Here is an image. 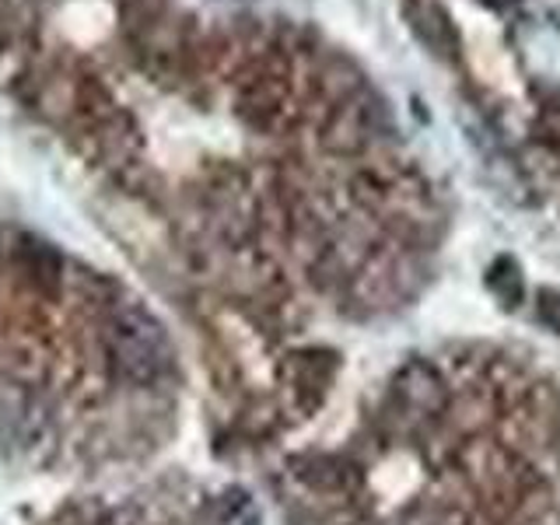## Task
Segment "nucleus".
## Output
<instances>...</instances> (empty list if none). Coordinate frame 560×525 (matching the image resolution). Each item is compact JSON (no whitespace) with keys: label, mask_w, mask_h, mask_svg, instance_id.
Here are the masks:
<instances>
[{"label":"nucleus","mask_w":560,"mask_h":525,"mask_svg":"<svg viewBox=\"0 0 560 525\" xmlns=\"http://www.w3.org/2000/svg\"><path fill=\"white\" fill-rule=\"evenodd\" d=\"M448 410V385L431 361H407L389 389V420L399 434H424Z\"/></svg>","instance_id":"obj_1"},{"label":"nucleus","mask_w":560,"mask_h":525,"mask_svg":"<svg viewBox=\"0 0 560 525\" xmlns=\"http://www.w3.org/2000/svg\"><path fill=\"white\" fill-rule=\"evenodd\" d=\"M410 28L417 32V39L424 43L438 60L445 63H459L463 57V35L455 28L452 14L438 4V0H413L407 8Z\"/></svg>","instance_id":"obj_2"},{"label":"nucleus","mask_w":560,"mask_h":525,"mask_svg":"<svg viewBox=\"0 0 560 525\" xmlns=\"http://www.w3.org/2000/svg\"><path fill=\"white\" fill-rule=\"evenodd\" d=\"M487 284L490 291H494L501 298V305L504 308H515L522 302V294H525V284H522V270H518V262L512 256H501L490 262V270H487Z\"/></svg>","instance_id":"obj_3"},{"label":"nucleus","mask_w":560,"mask_h":525,"mask_svg":"<svg viewBox=\"0 0 560 525\" xmlns=\"http://www.w3.org/2000/svg\"><path fill=\"white\" fill-rule=\"evenodd\" d=\"M402 525H469V515L455 501H424L413 508Z\"/></svg>","instance_id":"obj_4"},{"label":"nucleus","mask_w":560,"mask_h":525,"mask_svg":"<svg viewBox=\"0 0 560 525\" xmlns=\"http://www.w3.org/2000/svg\"><path fill=\"white\" fill-rule=\"evenodd\" d=\"M533 133H536L539 144L560 148V98H550V102L539 105L536 122H533Z\"/></svg>","instance_id":"obj_5"},{"label":"nucleus","mask_w":560,"mask_h":525,"mask_svg":"<svg viewBox=\"0 0 560 525\" xmlns=\"http://www.w3.org/2000/svg\"><path fill=\"white\" fill-rule=\"evenodd\" d=\"M539 312H542V319H547L550 326H557V332H560V291H542Z\"/></svg>","instance_id":"obj_6"},{"label":"nucleus","mask_w":560,"mask_h":525,"mask_svg":"<svg viewBox=\"0 0 560 525\" xmlns=\"http://www.w3.org/2000/svg\"><path fill=\"white\" fill-rule=\"evenodd\" d=\"M480 4L490 11H512L515 4H522V0H480Z\"/></svg>","instance_id":"obj_7"}]
</instances>
